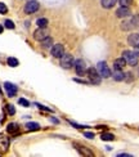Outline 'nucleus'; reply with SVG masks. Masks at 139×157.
<instances>
[{
  "label": "nucleus",
  "mask_w": 139,
  "mask_h": 157,
  "mask_svg": "<svg viewBox=\"0 0 139 157\" xmlns=\"http://www.w3.org/2000/svg\"><path fill=\"white\" fill-rule=\"evenodd\" d=\"M131 19H133V23H134V26H135V29L139 27V14L133 16V17H131Z\"/></svg>",
  "instance_id": "nucleus-30"
},
{
  "label": "nucleus",
  "mask_w": 139,
  "mask_h": 157,
  "mask_svg": "<svg viewBox=\"0 0 139 157\" xmlns=\"http://www.w3.org/2000/svg\"><path fill=\"white\" fill-rule=\"evenodd\" d=\"M74 147L76 148V151L79 152V153H80L81 156H90V157H93V156H94V153H93L91 151H90V149L89 148H87V147H85V146H81V144H77V143H74Z\"/></svg>",
  "instance_id": "nucleus-11"
},
{
  "label": "nucleus",
  "mask_w": 139,
  "mask_h": 157,
  "mask_svg": "<svg viewBox=\"0 0 139 157\" xmlns=\"http://www.w3.org/2000/svg\"><path fill=\"white\" fill-rule=\"evenodd\" d=\"M130 14H131V10L129 6L120 5V8L116 10V17H118V18H126V17H130Z\"/></svg>",
  "instance_id": "nucleus-12"
},
{
  "label": "nucleus",
  "mask_w": 139,
  "mask_h": 157,
  "mask_svg": "<svg viewBox=\"0 0 139 157\" xmlns=\"http://www.w3.org/2000/svg\"><path fill=\"white\" fill-rule=\"evenodd\" d=\"M4 89H5V91H6V94H8V97H10V98H13V97L17 95L18 88L14 84L6 81V82H4Z\"/></svg>",
  "instance_id": "nucleus-9"
},
{
  "label": "nucleus",
  "mask_w": 139,
  "mask_h": 157,
  "mask_svg": "<svg viewBox=\"0 0 139 157\" xmlns=\"http://www.w3.org/2000/svg\"><path fill=\"white\" fill-rule=\"evenodd\" d=\"M106 149H107V151H111V149H112V147H110V146H107V147H106Z\"/></svg>",
  "instance_id": "nucleus-39"
},
{
  "label": "nucleus",
  "mask_w": 139,
  "mask_h": 157,
  "mask_svg": "<svg viewBox=\"0 0 139 157\" xmlns=\"http://www.w3.org/2000/svg\"><path fill=\"white\" fill-rule=\"evenodd\" d=\"M101 139L104 142H108V140H115V135L111 134V133H103L101 135Z\"/></svg>",
  "instance_id": "nucleus-21"
},
{
  "label": "nucleus",
  "mask_w": 139,
  "mask_h": 157,
  "mask_svg": "<svg viewBox=\"0 0 139 157\" xmlns=\"http://www.w3.org/2000/svg\"><path fill=\"white\" fill-rule=\"evenodd\" d=\"M19 64V61L17 59V58H14V57H9L8 58V66H10V67H17Z\"/></svg>",
  "instance_id": "nucleus-22"
},
{
  "label": "nucleus",
  "mask_w": 139,
  "mask_h": 157,
  "mask_svg": "<svg viewBox=\"0 0 139 157\" xmlns=\"http://www.w3.org/2000/svg\"><path fill=\"white\" fill-rule=\"evenodd\" d=\"M48 19L46 18H39L37 21H36V25H37V27H46L48 26Z\"/></svg>",
  "instance_id": "nucleus-23"
},
{
  "label": "nucleus",
  "mask_w": 139,
  "mask_h": 157,
  "mask_svg": "<svg viewBox=\"0 0 139 157\" xmlns=\"http://www.w3.org/2000/svg\"><path fill=\"white\" fill-rule=\"evenodd\" d=\"M125 66H126V62H125V59L121 57V58H117V59L114 61V67L115 70H122Z\"/></svg>",
  "instance_id": "nucleus-15"
},
{
  "label": "nucleus",
  "mask_w": 139,
  "mask_h": 157,
  "mask_svg": "<svg viewBox=\"0 0 139 157\" xmlns=\"http://www.w3.org/2000/svg\"><path fill=\"white\" fill-rule=\"evenodd\" d=\"M61 66L63 67V68H71L72 66H74V63H75V61H74V57H72L71 54H68V53H64L61 58Z\"/></svg>",
  "instance_id": "nucleus-4"
},
{
  "label": "nucleus",
  "mask_w": 139,
  "mask_h": 157,
  "mask_svg": "<svg viewBox=\"0 0 139 157\" xmlns=\"http://www.w3.org/2000/svg\"><path fill=\"white\" fill-rule=\"evenodd\" d=\"M134 80V77H133V74H125V78H124V81H126V82H130V81H133Z\"/></svg>",
  "instance_id": "nucleus-28"
},
{
  "label": "nucleus",
  "mask_w": 139,
  "mask_h": 157,
  "mask_svg": "<svg viewBox=\"0 0 139 157\" xmlns=\"http://www.w3.org/2000/svg\"><path fill=\"white\" fill-rule=\"evenodd\" d=\"M39 8H40V4H39L36 0H30V2H27V4L25 5V13L26 14H32V13L37 12Z\"/></svg>",
  "instance_id": "nucleus-6"
},
{
  "label": "nucleus",
  "mask_w": 139,
  "mask_h": 157,
  "mask_svg": "<svg viewBox=\"0 0 139 157\" xmlns=\"http://www.w3.org/2000/svg\"><path fill=\"white\" fill-rule=\"evenodd\" d=\"M4 26H5L6 29H9V30L14 29V23H13V21H10V19H6V21L4 22Z\"/></svg>",
  "instance_id": "nucleus-25"
},
{
  "label": "nucleus",
  "mask_w": 139,
  "mask_h": 157,
  "mask_svg": "<svg viewBox=\"0 0 139 157\" xmlns=\"http://www.w3.org/2000/svg\"><path fill=\"white\" fill-rule=\"evenodd\" d=\"M74 81L75 82H79V84H85V85L89 84V81H85V80H83V78H77V77L74 78Z\"/></svg>",
  "instance_id": "nucleus-34"
},
{
  "label": "nucleus",
  "mask_w": 139,
  "mask_h": 157,
  "mask_svg": "<svg viewBox=\"0 0 139 157\" xmlns=\"http://www.w3.org/2000/svg\"><path fill=\"white\" fill-rule=\"evenodd\" d=\"M26 129H27L29 132H36V130L40 129V125H39L37 122H27L26 124Z\"/></svg>",
  "instance_id": "nucleus-18"
},
{
  "label": "nucleus",
  "mask_w": 139,
  "mask_h": 157,
  "mask_svg": "<svg viewBox=\"0 0 139 157\" xmlns=\"http://www.w3.org/2000/svg\"><path fill=\"white\" fill-rule=\"evenodd\" d=\"M87 76H88V81L89 84H93V85H99L102 81V76L99 75L98 70L95 67H89L87 70Z\"/></svg>",
  "instance_id": "nucleus-1"
},
{
  "label": "nucleus",
  "mask_w": 139,
  "mask_h": 157,
  "mask_svg": "<svg viewBox=\"0 0 139 157\" xmlns=\"http://www.w3.org/2000/svg\"><path fill=\"white\" fill-rule=\"evenodd\" d=\"M8 12V8H6V5L4 3H0V14H5V13Z\"/></svg>",
  "instance_id": "nucleus-31"
},
{
  "label": "nucleus",
  "mask_w": 139,
  "mask_h": 157,
  "mask_svg": "<svg viewBox=\"0 0 139 157\" xmlns=\"http://www.w3.org/2000/svg\"><path fill=\"white\" fill-rule=\"evenodd\" d=\"M121 6H130V4L133 3V0H118Z\"/></svg>",
  "instance_id": "nucleus-29"
},
{
  "label": "nucleus",
  "mask_w": 139,
  "mask_h": 157,
  "mask_svg": "<svg viewBox=\"0 0 139 157\" xmlns=\"http://www.w3.org/2000/svg\"><path fill=\"white\" fill-rule=\"evenodd\" d=\"M10 146V139L4 134H0V155L6 153Z\"/></svg>",
  "instance_id": "nucleus-5"
},
{
  "label": "nucleus",
  "mask_w": 139,
  "mask_h": 157,
  "mask_svg": "<svg viewBox=\"0 0 139 157\" xmlns=\"http://www.w3.org/2000/svg\"><path fill=\"white\" fill-rule=\"evenodd\" d=\"M50 121H52V122H54V124H59V120H57L56 117H50Z\"/></svg>",
  "instance_id": "nucleus-37"
},
{
  "label": "nucleus",
  "mask_w": 139,
  "mask_h": 157,
  "mask_svg": "<svg viewBox=\"0 0 139 157\" xmlns=\"http://www.w3.org/2000/svg\"><path fill=\"white\" fill-rule=\"evenodd\" d=\"M97 70H98L99 75H101L102 77H104V78H107V77L112 76L111 70H110V67L107 66V63H106L104 61H101V62H98V63H97Z\"/></svg>",
  "instance_id": "nucleus-3"
},
{
  "label": "nucleus",
  "mask_w": 139,
  "mask_h": 157,
  "mask_svg": "<svg viewBox=\"0 0 139 157\" xmlns=\"http://www.w3.org/2000/svg\"><path fill=\"white\" fill-rule=\"evenodd\" d=\"M52 56L54 58H61L63 54H64V48L62 44H56L52 47Z\"/></svg>",
  "instance_id": "nucleus-10"
},
{
  "label": "nucleus",
  "mask_w": 139,
  "mask_h": 157,
  "mask_svg": "<svg viewBox=\"0 0 139 157\" xmlns=\"http://www.w3.org/2000/svg\"><path fill=\"white\" fill-rule=\"evenodd\" d=\"M134 29H135V26L133 23L131 17L128 18V19H125V21L121 23V30H124V31H130V30H134Z\"/></svg>",
  "instance_id": "nucleus-13"
},
{
  "label": "nucleus",
  "mask_w": 139,
  "mask_h": 157,
  "mask_svg": "<svg viewBox=\"0 0 139 157\" xmlns=\"http://www.w3.org/2000/svg\"><path fill=\"white\" fill-rule=\"evenodd\" d=\"M5 107H6V111H8V113H9L10 116H13V115H14V113H16V108H14V107H13V106H12V104H6V106H5Z\"/></svg>",
  "instance_id": "nucleus-26"
},
{
  "label": "nucleus",
  "mask_w": 139,
  "mask_h": 157,
  "mask_svg": "<svg viewBox=\"0 0 139 157\" xmlns=\"http://www.w3.org/2000/svg\"><path fill=\"white\" fill-rule=\"evenodd\" d=\"M70 124L74 128H76V129H88L89 126L88 125H81V124H76V122H74V121H70Z\"/></svg>",
  "instance_id": "nucleus-24"
},
{
  "label": "nucleus",
  "mask_w": 139,
  "mask_h": 157,
  "mask_svg": "<svg viewBox=\"0 0 139 157\" xmlns=\"http://www.w3.org/2000/svg\"><path fill=\"white\" fill-rule=\"evenodd\" d=\"M6 132H8L9 134H14L18 132V125L16 122H10L8 124V126H6Z\"/></svg>",
  "instance_id": "nucleus-19"
},
{
  "label": "nucleus",
  "mask_w": 139,
  "mask_h": 157,
  "mask_svg": "<svg viewBox=\"0 0 139 157\" xmlns=\"http://www.w3.org/2000/svg\"><path fill=\"white\" fill-rule=\"evenodd\" d=\"M128 43L131 47H137L139 45V34H130L128 37Z\"/></svg>",
  "instance_id": "nucleus-14"
},
{
  "label": "nucleus",
  "mask_w": 139,
  "mask_h": 157,
  "mask_svg": "<svg viewBox=\"0 0 139 157\" xmlns=\"http://www.w3.org/2000/svg\"><path fill=\"white\" fill-rule=\"evenodd\" d=\"M112 77H114L115 81H124L125 78V74L122 72V70H116L114 74H112Z\"/></svg>",
  "instance_id": "nucleus-17"
},
{
  "label": "nucleus",
  "mask_w": 139,
  "mask_h": 157,
  "mask_svg": "<svg viewBox=\"0 0 139 157\" xmlns=\"http://www.w3.org/2000/svg\"><path fill=\"white\" fill-rule=\"evenodd\" d=\"M3 30H4V29H3V26L0 25V34H3Z\"/></svg>",
  "instance_id": "nucleus-38"
},
{
  "label": "nucleus",
  "mask_w": 139,
  "mask_h": 157,
  "mask_svg": "<svg viewBox=\"0 0 139 157\" xmlns=\"http://www.w3.org/2000/svg\"><path fill=\"white\" fill-rule=\"evenodd\" d=\"M74 66H75V70H76V74H77L79 76H83V75L87 74L88 67H87V63H85L84 59H77V61H75Z\"/></svg>",
  "instance_id": "nucleus-7"
},
{
  "label": "nucleus",
  "mask_w": 139,
  "mask_h": 157,
  "mask_svg": "<svg viewBox=\"0 0 139 157\" xmlns=\"http://www.w3.org/2000/svg\"><path fill=\"white\" fill-rule=\"evenodd\" d=\"M117 3V0H101V4L104 9H111L114 8L115 4Z\"/></svg>",
  "instance_id": "nucleus-16"
},
{
  "label": "nucleus",
  "mask_w": 139,
  "mask_h": 157,
  "mask_svg": "<svg viewBox=\"0 0 139 157\" xmlns=\"http://www.w3.org/2000/svg\"><path fill=\"white\" fill-rule=\"evenodd\" d=\"M35 106H36V107H39L40 109H43V111H48V112H52V109H50V108L43 106V104H40V103H35Z\"/></svg>",
  "instance_id": "nucleus-32"
},
{
  "label": "nucleus",
  "mask_w": 139,
  "mask_h": 157,
  "mask_svg": "<svg viewBox=\"0 0 139 157\" xmlns=\"http://www.w3.org/2000/svg\"><path fill=\"white\" fill-rule=\"evenodd\" d=\"M134 52H135V54L139 57V45H137V47H134Z\"/></svg>",
  "instance_id": "nucleus-36"
},
{
  "label": "nucleus",
  "mask_w": 139,
  "mask_h": 157,
  "mask_svg": "<svg viewBox=\"0 0 139 157\" xmlns=\"http://www.w3.org/2000/svg\"><path fill=\"white\" fill-rule=\"evenodd\" d=\"M49 36V32L48 30H46V27H39L35 32H34V39L37 41H41L44 40L45 37H48Z\"/></svg>",
  "instance_id": "nucleus-8"
},
{
  "label": "nucleus",
  "mask_w": 139,
  "mask_h": 157,
  "mask_svg": "<svg viewBox=\"0 0 139 157\" xmlns=\"http://www.w3.org/2000/svg\"><path fill=\"white\" fill-rule=\"evenodd\" d=\"M18 103H19V104H22V106H25V107H29V106H30V102H29L27 99H25V98H19V99H18Z\"/></svg>",
  "instance_id": "nucleus-27"
},
{
  "label": "nucleus",
  "mask_w": 139,
  "mask_h": 157,
  "mask_svg": "<svg viewBox=\"0 0 139 157\" xmlns=\"http://www.w3.org/2000/svg\"><path fill=\"white\" fill-rule=\"evenodd\" d=\"M84 136H85V138H88V139H93V138H94V133L85 132V133H84Z\"/></svg>",
  "instance_id": "nucleus-33"
},
{
  "label": "nucleus",
  "mask_w": 139,
  "mask_h": 157,
  "mask_svg": "<svg viewBox=\"0 0 139 157\" xmlns=\"http://www.w3.org/2000/svg\"><path fill=\"white\" fill-rule=\"evenodd\" d=\"M122 58L125 59V62H126V64H129V66L134 67L138 64V56L135 54V52H131V50H124L122 53Z\"/></svg>",
  "instance_id": "nucleus-2"
},
{
  "label": "nucleus",
  "mask_w": 139,
  "mask_h": 157,
  "mask_svg": "<svg viewBox=\"0 0 139 157\" xmlns=\"http://www.w3.org/2000/svg\"><path fill=\"white\" fill-rule=\"evenodd\" d=\"M0 95H3V90H2V88H0Z\"/></svg>",
  "instance_id": "nucleus-40"
},
{
  "label": "nucleus",
  "mask_w": 139,
  "mask_h": 157,
  "mask_svg": "<svg viewBox=\"0 0 139 157\" xmlns=\"http://www.w3.org/2000/svg\"><path fill=\"white\" fill-rule=\"evenodd\" d=\"M52 45H53V39H52L50 36L45 37L44 40H41V47H43V48H45V49H46V48H50Z\"/></svg>",
  "instance_id": "nucleus-20"
},
{
  "label": "nucleus",
  "mask_w": 139,
  "mask_h": 157,
  "mask_svg": "<svg viewBox=\"0 0 139 157\" xmlns=\"http://www.w3.org/2000/svg\"><path fill=\"white\" fill-rule=\"evenodd\" d=\"M118 157H131L130 153H117Z\"/></svg>",
  "instance_id": "nucleus-35"
}]
</instances>
